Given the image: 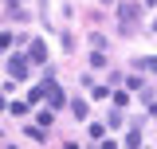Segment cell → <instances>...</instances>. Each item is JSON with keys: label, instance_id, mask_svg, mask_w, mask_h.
<instances>
[{"label": "cell", "instance_id": "6da1fadb", "mask_svg": "<svg viewBox=\"0 0 157 149\" xmlns=\"http://www.w3.org/2000/svg\"><path fill=\"white\" fill-rule=\"evenodd\" d=\"M134 20H137V8H134V4H122V8H118V24H122V32H134Z\"/></svg>", "mask_w": 157, "mask_h": 149}, {"label": "cell", "instance_id": "7a4b0ae2", "mask_svg": "<svg viewBox=\"0 0 157 149\" xmlns=\"http://www.w3.org/2000/svg\"><path fill=\"white\" fill-rule=\"evenodd\" d=\"M8 74H12L16 82L28 78V59H24V55H12V59H8Z\"/></svg>", "mask_w": 157, "mask_h": 149}, {"label": "cell", "instance_id": "3957f363", "mask_svg": "<svg viewBox=\"0 0 157 149\" xmlns=\"http://www.w3.org/2000/svg\"><path fill=\"white\" fill-rule=\"evenodd\" d=\"M28 59H32V63H47V47L32 39V47H28Z\"/></svg>", "mask_w": 157, "mask_h": 149}, {"label": "cell", "instance_id": "277c9868", "mask_svg": "<svg viewBox=\"0 0 157 149\" xmlns=\"http://www.w3.org/2000/svg\"><path fill=\"white\" fill-rule=\"evenodd\" d=\"M71 114H75L78 122H86V114H90V110H86V102H82V98H75V102H71Z\"/></svg>", "mask_w": 157, "mask_h": 149}, {"label": "cell", "instance_id": "5b68a950", "mask_svg": "<svg viewBox=\"0 0 157 149\" xmlns=\"http://www.w3.org/2000/svg\"><path fill=\"white\" fill-rule=\"evenodd\" d=\"M24 133H28L32 141H47V137H43V130H39V126H28V130H24Z\"/></svg>", "mask_w": 157, "mask_h": 149}, {"label": "cell", "instance_id": "8992f818", "mask_svg": "<svg viewBox=\"0 0 157 149\" xmlns=\"http://www.w3.org/2000/svg\"><path fill=\"white\" fill-rule=\"evenodd\" d=\"M141 71H145V74H157V59H141Z\"/></svg>", "mask_w": 157, "mask_h": 149}, {"label": "cell", "instance_id": "52a82bcc", "mask_svg": "<svg viewBox=\"0 0 157 149\" xmlns=\"http://www.w3.org/2000/svg\"><path fill=\"white\" fill-rule=\"evenodd\" d=\"M145 4H157V0H145Z\"/></svg>", "mask_w": 157, "mask_h": 149}]
</instances>
